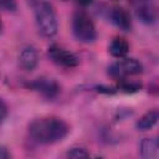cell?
<instances>
[{
    "instance_id": "obj_16",
    "label": "cell",
    "mask_w": 159,
    "mask_h": 159,
    "mask_svg": "<svg viewBox=\"0 0 159 159\" xmlns=\"http://www.w3.org/2000/svg\"><path fill=\"white\" fill-rule=\"evenodd\" d=\"M97 91L98 92H103V93H107V94H112V93H114L116 92V89L114 88H108V87H97Z\"/></svg>"
},
{
    "instance_id": "obj_13",
    "label": "cell",
    "mask_w": 159,
    "mask_h": 159,
    "mask_svg": "<svg viewBox=\"0 0 159 159\" xmlns=\"http://www.w3.org/2000/svg\"><path fill=\"white\" fill-rule=\"evenodd\" d=\"M118 88H119V91H123L125 93H133V92L139 91L142 88V84L137 83V82H128L127 80L122 78V80H119Z\"/></svg>"
},
{
    "instance_id": "obj_8",
    "label": "cell",
    "mask_w": 159,
    "mask_h": 159,
    "mask_svg": "<svg viewBox=\"0 0 159 159\" xmlns=\"http://www.w3.org/2000/svg\"><path fill=\"white\" fill-rule=\"evenodd\" d=\"M111 19L116 26L123 31H129L132 29V20L129 12L119 6H116L111 10Z\"/></svg>"
},
{
    "instance_id": "obj_6",
    "label": "cell",
    "mask_w": 159,
    "mask_h": 159,
    "mask_svg": "<svg viewBox=\"0 0 159 159\" xmlns=\"http://www.w3.org/2000/svg\"><path fill=\"white\" fill-rule=\"evenodd\" d=\"M27 87L36 92H40L41 94H43L48 98L55 97L60 91V86L57 84V82L51 78H37V80L27 83Z\"/></svg>"
},
{
    "instance_id": "obj_15",
    "label": "cell",
    "mask_w": 159,
    "mask_h": 159,
    "mask_svg": "<svg viewBox=\"0 0 159 159\" xmlns=\"http://www.w3.org/2000/svg\"><path fill=\"white\" fill-rule=\"evenodd\" d=\"M0 4H1V7L5 10V11H15L17 9V5H16V0H0Z\"/></svg>"
},
{
    "instance_id": "obj_10",
    "label": "cell",
    "mask_w": 159,
    "mask_h": 159,
    "mask_svg": "<svg viewBox=\"0 0 159 159\" xmlns=\"http://www.w3.org/2000/svg\"><path fill=\"white\" fill-rule=\"evenodd\" d=\"M158 122H159V109H152L138 119L135 127L138 130L144 132V130L153 128Z\"/></svg>"
},
{
    "instance_id": "obj_9",
    "label": "cell",
    "mask_w": 159,
    "mask_h": 159,
    "mask_svg": "<svg viewBox=\"0 0 159 159\" xmlns=\"http://www.w3.org/2000/svg\"><path fill=\"white\" fill-rule=\"evenodd\" d=\"M140 155L145 159H159V139L144 138L140 142Z\"/></svg>"
},
{
    "instance_id": "obj_12",
    "label": "cell",
    "mask_w": 159,
    "mask_h": 159,
    "mask_svg": "<svg viewBox=\"0 0 159 159\" xmlns=\"http://www.w3.org/2000/svg\"><path fill=\"white\" fill-rule=\"evenodd\" d=\"M109 53L113 57L123 58L129 51V43L123 37H114L109 45Z\"/></svg>"
},
{
    "instance_id": "obj_3",
    "label": "cell",
    "mask_w": 159,
    "mask_h": 159,
    "mask_svg": "<svg viewBox=\"0 0 159 159\" xmlns=\"http://www.w3.org/2000/svg\"><path fill=\"white\" fill-rule=\"evenodd\" d=\"M72 31L75 37L84 43H91L96 40V27L92 19L82 11H78L73 15L72 19Z\"/></svg>"
},
{
    "instance_id": "obj_7",
    "label": "cell",
    "mask_w": 159,
    "mask_h": 159,
    "mask_svg": "<svg viewBox=\"0 0 159 159\" xmlns=\"http://www.w3.org/2000/svg\"><path fill=\"white\" fill-rule=\"evenodd\" d=\"M37 52L34 46H26L21 50L19 56V63L22 70L25 71H32L37 66Z\"/></svg>"
},
{
    "instance_id": "obj_4",
    "label": "cell",
    "mask_w": 159,
    "mask_h": 159,
    "mask_svg": "<svg viewBox=\"0 0 159 159\" xmlns=\"http://www.w3.org/2000/svg\"><path fill=\"white\" fill-rule=\"evenodd\" d=\"M143 71L142 63L135 58H122L108 67V73L113 78L122 80L127 76L138 75Z\"/></svg>"
},
{
    "instance_id": "obj_2",
    "label": "cell",
    "mask_w": 159,
    "mask_h": 159,
    "mask_svg": "<svg viewBox=\"0 0 159 159\" xmlns=\"http://www.w3.org/2000/svg\"><path fill=\"white\" fill-rule=\"evenodd\" d=\"M35 19L39 32L43 37H52L57 34L58 24L52 5L47 1H39L35 6Z\"/></svg>"
},
{
    "instance_id": "obj_1",
    "label": "cell",
    "mask_w": 159,
    "mask_h": 159,
    "mask_svg": "<svg viewBox=\"0 0 159 159\" xmlns=\"http://www.w3.org/2000/svg\"><path fill=\"white\" fill-rule=\"evenodd\" d=\"M70 128L60 118H40L29 125V135L32 140L40 144H52L62 140Z\"/></svg>"
},
{
    "instance_id": "obj_20",
    "label": "cell",
    "mask_w": 159,
    "mask_h": 159,
    "mask_svg": "<svg viewBox=\"0 0 159 159\" xmlns=\"http://www.w3.org/2000/svg\"><path fill=\"white\" fill-rule=\"evenodd\" d=\"M158 139H159V135H158Z\"/></svg>"
},
{
    "instance_id": "obj_19",
    "label": "cell",
    "mask_w": 159,
    "mask_h": 159,
    "mask_svg": "<svg viewBox=\"0 0 159 159\" xmlns=\"http://www.w3.org/2000/svg\"><path fill=\"white\" fill-rule=\"evenodd\" d=\"M77 4H80V5H82V6H87V5H89L93 0H75Z\"/></svg>"
},
{
    "instance_id": "obj_5",
    "label": "cell",
    "mask_w": 159,
    "mask_h": 159,
    "mask_svg": "<svg viewBox=\"0 0 159 159\" xmlns=\"http://www.w3.org/2000/svg\"><path fill=\"white\" fill-rule=\"evenodd\" d=\"M47 55L56 65L62 67L72 68L78 65V58L76 57V55L58 45H51L47 50Z\"/></svg>"
},
{
    "instance_id": "obj_11",
    "label": "cell",
    "mask_w": 159,
    "mask_h": 159,
    "mask_svg": "<svg viewBox=\"0 0 159 159\" xmlns=\"http://www.w3.org/2000/svg\"><path fill=\"white\" fill-rule=\"evenodd\" d=\"M158 10L152 4H140L137 7V16L140 21L145 24L154 22L158 19Z\"/></svg>"
},
{
    "instance_id": "obj_14",
    "label": "cell",
    "mask_w": 159,
    "mask_h": 159,
    "mask_svg": "<svg viewBox=\"0 0 159 159\" xmlns=\"http://www.w3.org/2000/svg\"><path fill=\"white\" fill-rule=\"evenodd\" d=\"M67 157L73 159H84L89 157V153L83 148H72L71 150L67 152Z\"/></svg>"
},
{
    "instance_id": "obj_17",
    "label": "cell",
    "mask_w": 159,
    "mask_h": 159,
    "mask_svg": "<svg viewBox=\"0 0 159 159\" xmlns=\"http://www.w3.org/2000/svg\"><path fill=\"white\" fill-rule=\"evenodd\" d=\"M0 159H10V153L5 147H1L0 149Z\"/></svg>"
},
{
    "instance_id": "obj_18",
    "label": "cell",
    "mask_w": 159,
    "mask_h": 159,
    "mask_svg": "<svg viewBox=\"0 0 159 159\" xmlns=\"http://www.w3.org/2000/svg\"><path fill=\"white\" fill-rule=\"evenodd\" d=\"M6 113H7V107H6L5 102L1 101V120H4L6 118Z\"/></svg>"
}]
</instances>
